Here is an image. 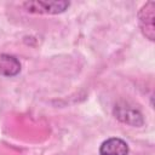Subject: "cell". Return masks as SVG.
Returning a JSON list of instances; mask_svg holds the SVG:
<instances>
[{
  "label": "cell",
  "instance_id": "obj_1",
  "mask_svg": "<svg viewBox=\"0 0 155 155\" xmlns=\"http://www.w3.org/2000/svg\"><path fill=\"white\" fill-rule=\"evenodd\" d=\"M69 6H70V2L65 0H59V1L36 0V1L22 2V7L24 8V11L29 13H35V15H58L67 11Z\"/></svg>",
  "mask_w": 155,
  "mask_h": 155
},
{
  "label": "cell",
  "instance_id": "obj_2",
  "mask_svg": "<svg viewBox=\"0 0 155 155\" xmlns=\"http://www.w3.org/2000/svg\"><path fill=\"white\" fill-rule=\"evenodd\" d=\"M155 2L148 1L142 6L138 12V22L143 35L149 39L150 41L155 38V27H154V18H155Z\"/></svg>",
  "mask_w": 155,
  "mask_h": 155
},
{
  "label": "cell",
  "instance_id": "obj_3",
  "mask_svg": "<svg viewBox=\"0 0 155 155\" xmlns=\"http://www.w3.org/2000/svg\"><path fill=\"white\" fill-rule=\"evenodd\" d=\"M113 114H114L115 119H117L120 122L133 126V127H140L144 124L142 113L138 109H136L126 103L116 104L114 107Z\"/></svg>",
  "mask_w": 155,
  "mask_h": 155
},
{
  "label": "cell",
  "instance_id": "obj_4",
  "mask_svg": "<svg viewBox=\"0 0 155 155\" xmlns=\"http://www.w3.org/2000/svg\"><path fill=\"white\" fill-rule=\"evenodd\" d=\"M99 155H128V144L117 137L108 138L101 144Z\"/></svg>",
  "mask_w": 155,
  "mask_h": 155
},
{
  "label": "cell",
  "instance_id": "obj_5",
  "mask_svg": "<svg viewBox=\"0 0 155 155\" xmlns=\"http://www.w3.org/2000/svg\"><path fill=\"white\" fill-rule=\"evenodd\" d=\"M19 71H21V63L16 57L6 53L0 54V75L11 78V76H16Z\"/></svg>",
  "mask_w": 155,
  "mask_h": 155
}]
</instances>
